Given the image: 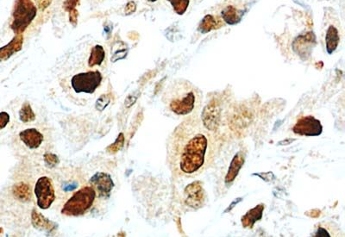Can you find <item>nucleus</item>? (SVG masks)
<instances>
[{"label": "nucleus", "mask_w": 345, "mask_h": 237, "mask_svg": "<svg viewBox=\"0 0 345 237\" xmlns=\"http://www.w3.org/2000/svg\"><path fill=\"white\" fill-rule=\"evenodd\" d=\"M217 150L213 132L198 116H194L181 122L172 133L168 146V162L175 175L192 178L210 167Z\"/></svg>", "instance_id": "f257e3e1"}, {"label": "nucleus", "mask_w": 345, "mask_h": 237, "mask_svg": "<svg viewBox=\"0 0 345 237\" xmlns=\"http://www.w3.org/2000/svg\"><path fill=\"white\" fill-rule=\"evenodd\" d=\"M168 109L179 117L197 116L202 105V93L194 84L187 80H177L168 87L163 96Z\"/></svg>", "instance_id": "f03ea898"}, {"label": "nucleus", "mask_w": 345, "mask_h": 237, "mask_svg": "<svg viewBox=\"0 0 345 237\" xmlns=\"http://www.w3.org/2000/svg\"><path fill=\"white\" fill-rule=\"evenodd\" d=\"M96 195L97 192L92 184L84 185L79 191H76L69 201H67L62 210V213L72 217L85 214L94 204Z\"/></svg>", "instance_id": "7ed1b4c3"}, {"label": "nucleus", "mask_w": 345, "mask_h": 237, "mask_svg": "<svg viewBox=\"0 0 345 237\" xmlns=\"http://www.w3.org/2000/svg\"><path fill=\"white\" fill-rule=\"evenodd\" d=\"M37 11L38 9L32 0H16L10 24L14 33L23 34L36 18Z\"/></svg>", "instance_id": "20e7f679"}, {"label": "nucleus", "mask_w": 345, "mask_h": 237, "mask_svg": "<svg viewBox=\"0 0 345 237\" xmlns=\"http://www.w3.org/2000/svg\"><path fill=\"white\" fill-rule=\"evenodd\" d=\"M102 74L99 71H89L76 74L71 79L73 91L76 93H93L100 86Z\"/></svg>", "instance_id": "39448f33"}, {"label": "nucleus", "mask_w": 345, "mask_h": 237, "mask_svg": "<svg viewBox=\"0 0 345 237\" xmlns=\"http://www.w3.org/2000/svg\"><path fill=\"white\" fill-rule=\"evenodd\" d=\"M35 194L37 199V205L42 210H47L55 201L56 195L52 181L48 177H41L36 182Z\"/></svg>", "instance_id": "423d86ee"}, {"label": "nucleus", "mask_w": 345, "mask_h": 237, "mask_svg": "<svg viewBox=\"0 0 345 237\" xmlns=\"http://www.w3.org/2000/svg\"><path fill=\"white\" fill-rule=\"evenodd\" d=\"M293 131L297 135L317 136L322 133L323 127L318 119L306 116L298 119L293 126Z\"/></svg>", "instance_id": "0eeeda50"}, {"label": "nucleus", "mask_w": 345, "mask_h": 237, "mask_svg": "<svg viewBox=\"0 0 345 237\" xmlns=\"http://www.w3.org/2000/svg\"><path fill=\"white\" fill-rule=\"evenodd\" d=\"M90 183L95 189L96 192L102 197H108L115 185L111 176L105 173H98L93 175L90 179Z\"/></svg>", "instance_id": "6e6552de"}, {"label": "nucleus", "mask_w": 345, "mask_h": 237, "mask_svg": "<svg viewBox=\"0 0 345 237\" xmlns=\"http://www.w3.org/2000/svg\"><path fill=\"white\" fill-rule=\"evenodd\" d=\"M186 203L193 208L201 207L205 202V191L200 182L189 184L186 189Z\"/></svg>", "instance_id": "1a4fd4ad"}, {"label": "nucleus", "mask_w": 345, "mask_h": 237, "mask_svg": "<svg viewBox=\"0 0 345 237\" xmlns=\"http://www.w3.org/2000/svg\"><path fill=\"white\" fill-rule=\"evenodd\" d=\"M19 137L28 148H37L43 141V135L36 128H27L21 132Z\"/></svg>", "instance_id": "9d476101"}, {"label": "nucleus", "mask_w": 345, "mask_h": 237, "mask_svg": "<svg viewBox=\"0 0 345 237\" xmlns=\"http://www.w3.org/2000/svg\"><path fill=\"white\" fill-rule=\"evenodd\" d=\"M23 43V37L22 34L17 35L5 46L0 48V61L6 60L10 56L18 52L22 49Z\"/></svg>", "instance_id": "9b49d317"}, {"label": "nucleus", "mask_w": 345, "mask_h": 237, "mask_svg": "<svg viewBox=\"0 0 345 237\" xmlns=\"http://www.w3.org/2000/svg\"><path fill=\"white\" fill-rule=\"evenodd\" d=\"M223 26H224V20L221 17L213 16V15H207L203 19L201 20V23L199 25V30L201 33L206 34L210 32L211 30H218Z\"/></svg>", "instance_id": "f8f14e48"}, {"label": "nucleus", "mask_w": 345, "mask_h": 237, "mask_svg": "<svg viewBox=\"0 0 345 237\" xmlns=\"http://www.w3.org/2000/svg\"><path fill=\"white\" fill-rule=\"evenodd\" d=\"M263 210H264V206L263 204H259L257 207L253 208L252 210L248 211L242 218V224L243 227H253L254 224L257 221L261 220L263 218Z\"/></svg>", "instance_id": "ddd939ff"}, {"label": "nucleus", "mask_w": 345, "mask_h": 237, "mask_svg": "<svg viewBox=\"0 0 345 237\" xmlns=\"http://www.w3.org/2000/svg\"><path fill=\"white\" fill-rule=\"evenodd\" d=\"M326 43L327 53L329 55H332L337 50L339 43V30L333 25H331V26L329 27L328 30H327Z\"/></svg>", "instance_id": "4468645a"}, {"label": "nucleus", "mask_w": 345, "mask_h": 237, "mask_svg": "<svg viewBox=\"0 0 345 237\" xmlns=\"http://www.w3.org/2000/svg\"><path fill=\"white\" fill-rule=\"evenodd\" d=\"M221 16L225 23L230 24V25H233V24L240 22L243 15L235 7L228 6L223 10Z\"/></svg>", "instance_id": "2eb2a0df"}, {"label": "nucleus", "mask_w": 345, "mask_h": 237, "mask_svg": "<svg viewBox=\"0 0 345 237\" xmlns=\"http://www.w3.org/2000/svg\"><path fill=\"white\" fill-rule=\"evenodd\" d=\"M105 50L103 49L102 46L96 45V46L93 47L92 51H91L90 57H89L88 66L90 67H92V66L101 65L105 59Z\"/></svg>", "instance_id": "dca6fc26"}, {"label": "nucleus", "mask_w": 345, "mask_h": 237, "mask_svg": "<svg viewBox=\"0 0 345 237\" xmlns=\"http://www.w3.org/2000/svg\"><path fill=\"white\" fill-rule=\"evenodd\" d=\"M243 163V156L241 155V154H237V155L235 156L233 162H231V164H230L229 173H228V175H227L226 178H225L226 183L233 181L234 178H236V176H237V173L240 170L241 167H242Z\"/></svg>", "instance_id": "f3484780"}, {"label": "nucleus", "mask_w": 345, "mask_h": 237, "mask_svg": "<svg viewBox=\"0 0 345 237\" xmlns=\"http://www.w3.org/2000/svg\"><path fill=\"white\" fill-rule=\"evenodd\" d=\"M79 3V0H67L64 3V8L69 13V20L72 25H74V26L77 23V18L79 16V12L76 9V7Z\"/></svg>", "instance_id": "a211bd4d"}, {"label": "nucleus", "mask_w": 345, "mask_h": 237, "mask_svg": "<svg viewBox=\"0 0 345 237\" xmlns=\"http://www.w3.org/2000/svg\"><path fill=\"white\" fill-rule=\"evenodd\" d=\"M171 3L174 12L178 15H183L188 10L190 0H168Z\"/></svg>", "instance_id": "6ab92c4d"}, {"label": "nucleus", "mask_w": 345, "mask_h": 237, "mask_svg": "<svg viewBox=\"0 0 345 237\" xmlns=\"http://www.w3.org/2000/svg\"><path fill=\"white\" fill-rule=\"evenodd\" d=\"M19 117L21 121L23 122H29L33 121L35 119V114L33 111L31 109V106L30 104L25 103L23 105V107L21 108L19 112Z\"/></svg>", "instance_id": "aec40b11"}, {"label": "nucleus", "mask_w": 345, "mask_h": 237, "mask_svg": "<svg viewBox=\"0 0 345 237\" xmlns=\"http://www.w3.org/2000/svg\"><path fill=\"white\" fill-rule=\"evenodd\" d=\"M124 142H125V137H124V135L123 134H119L118 138L116 140V142L110 146L107 150H108L110 153H116V152L119 151V149L123 147L124 145Z\"/></svg>", "instance_id": "412c9836"}, {"label": "nucleus", "mask_w": 345, "mask_h": 237, "mask_svg": "<svg viewBox=\"0 0 345 237\" xmlns=\"http://www.w3.org/2000/svg\"><path fill=\"white\" fill-rule=\"evenodd\" d=\"M110 103V98L107 95H102L96 102V109L99 112H103L107 107Z\"/></svg>", "instance_id": "4be33fe9"}, {"label": "nucleus", "mask_w": 345, "mask_h": 237, "mask_svg": "<svg viewBox=\"0 0 345 237\" xmlns=\"http://www.w3.org/2000/svg\"><path fill=\"white\" fill-rule=\"evenodd\" d=\"M36 4L37 9L40 10H45L51 5L53 0H32Z\"/></svg>", "instance_id": "5701e85b"}, {"label": "nucleus", "mask_w": 345, "mask_h": 237, "mask_svg": "<svg viewBox=\"0 0 345 237\" xmlns=\"http://www.w3.org/2000/svg\"><path fill=\"white\" fill-rule=\"evenodd\" d=\"M15 194L17 195L18 198H25L29 195V188L27 187L26 185H18L17 187L15 188Z\"/></svg>", "instance_id": "b1692460"}, {"label": "nucleus", "mask_w": 345, "mask_h": 237, "mask_svg": "<svg viewBox=\"0 0 345 237\" xmlns=\"http://www.w3.org/2000/svg\"><path fill=\"white\" fill-rule=\"evenodd\" d=\"M10 122V115L5 112H0V129L6 127Z\"/></svg>", "instance_id": "393cba45"}, {"label": "nucleus", "mask_w": 345, "mask_h": 237, "mask_svg": "<svg viewBox=\"0 0 345 237\" xmlns=\"http://www.w3.org/2000/svg\"><path fill=\"white\" fill-rule=\"evenodd\" d=\"M44 158H45V162H46L47 164L49 165L50 167H54L56 164H58V162H59L58 157L53 154H46L44 155Z\"/></svg>", "instance_id": "a878e982"}, {"label": "nucleus", "mask_w": 345, "mask_h": 237, "mask_svg": "<svg viewBox=\"0 0 345 237\" xmlns=\"http://www.w3.org/2000/svg\"><path fill=\"white\" fill-rule=\"evenodd\" d=\"M136 10H137V4H136L134 1H130L129 3H127L126 6L125 8V15H132V14L135 12Z\"/></svg>", "instance_id": "bb28decb"}, {"label": "nucleus", "mask_w": 345, "mask_h": 237, "mask_svg": "<svg viewBox=\"0 0 345 237\" xmlns=\"http://www.w3.org/2000/svg\"><path fill=\"white\" fill-rule=\"evenodd\" d=\"M149 2H152V3H154V2H155V1H157V0H148Z\"/></svg>", "instance_id": "cd10ccee"}]
</instances>
